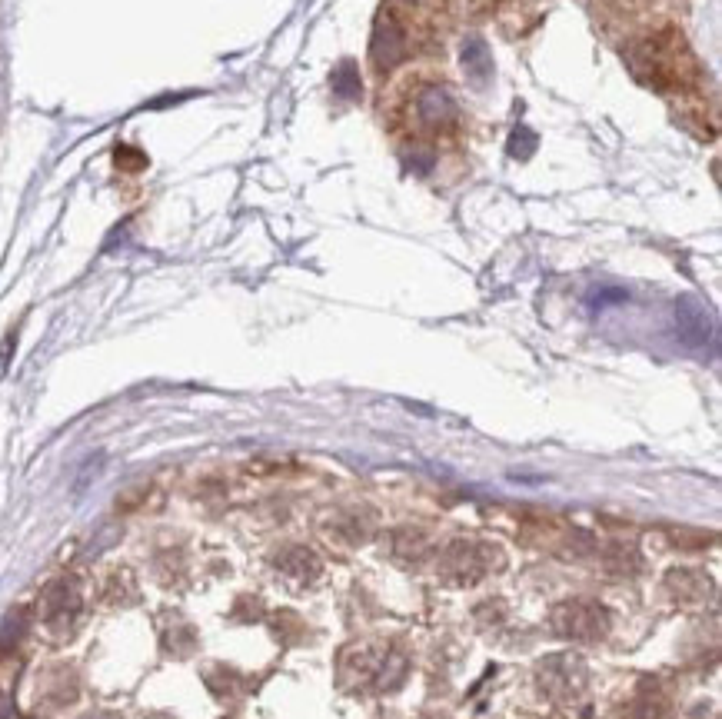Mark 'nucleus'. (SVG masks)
<instances>
[{"mask_svg": "<svg viewBox=\"0 0 722 719\" xmlns=\"http://www.w3.org/2000/svg\"><path fill=\"white\" fill-rule=\"evenodd\" d=\"M87 719H110V716H87Z\"/></svg>", "mask_w": 722, "mask_h": 719, "instance_id": "nucleus-6", "label": "nucleus"}, {"mask_svg": "<svg viewBox=\"0 0 722 719\" xmlns=\"http://www.w3.org/2000/svg\"><path fill=\"white\" fill-rule=\"evenodd\" d=\"M609 4H613L619 14H636V10H643L649 0H609Z\"/></svg>", "mask_w": 722, "mask_h": 719, "instance_id": "nucleus-5", "label": "nucleus"}, {"mask_svg": "<svg viewBox=\"0 0 722 719\" xmlns=\"http://www.w3.org/2000/svg\"><path fill=\"white\" fill-rule=\"evenodd\" d=\"M20 633H24V616L20 613H10L4 626H0V653L14 650V643L20 640Z\"/></svg>", "mask_w": 722, "mask_h": 719, "instance_id": "nucleus-4", "label": "nucleus"}, {"mask_svg": "<svg viewBox=\"0 0 722 719\" xmlns=\"http://www.w3.org/2000/svg\"><path fill=\"white\" fill-rule=\"evenodd\" d=\"M77 606H80V596L74 590V583H54V586H47V593H44V616L47 620H57V616H70V613H77Z\"/></svg>", "mask_w": 722, "mask_h": 719, "instance_id": "nucleus-3", "label": "nucleus"}, {"mask_svg": "<svg viewBox=\"0 0 722 719\" xmlns=\"http://www.w3.org/2000/svg\"><path fill=\"white\" fill-rule=\"evenodd\" d=\"M629 57H633V70L639 80H646L659 94L686 97L703 84V67H699L696 54L689 50L686 37L676 27H659L643 40H636Z\"/></svg>", "mask_w": 722, "mask_h": 719, "instance_id": "nucleus-1", "label": "nucleus"}, {"mask_svg": "<svg viewBox=\"0 0 722 719\" xmlns=\"http://www.w3.org/2000/svg\"><path fill=\"white\" fill-rule=\"evenodd\" d=\"M606 626V616L593 603H569L556 610V630L573 636V640H596Z\"/></svg>", "mask_w": 722, "mask_h": 719, "instance_id": "nucleus-2", "label": "nucleus"}]
</instances>
